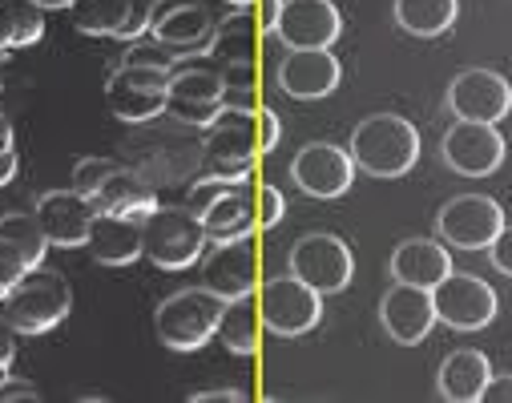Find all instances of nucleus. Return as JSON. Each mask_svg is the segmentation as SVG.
I'll return each instance as SVG.
<instances>
[{
	"mask_svg": "<svg viewBox=\"0 0 512 403\" xmlns=\"http://www.w3.org/2000/svg\"><path fill=\"white\" fill-rule=\"evenodd\" d=\"M488 258H492V266H496L500 275H508V279H512V226H508V222H504V230L492 238Z\"/></svg>",
	"mask_w": 512,
	"mask_h": 403,
	"instance_id": "37",
	"label": "nucleus"
},
{
	"mask_svg": "<svg viewBox=\"0 0 512 403\" xmlns=\"http://www.w3.org/2000/svg\"><path fill=\"white\" fill-rule=\"evenodd\" d=\"M432 307H436V319L448 323L452 331H480L496 319V291L476 275L448 271L432 287Z\"/></svg>",
	"mask_w": 512,
	"mask_h": 403,
	"instance_id": "13",
	"label": "nucleus"
},
{
	"mask_svg": "<svg viewBox=\"0 0 512 403\" xmlns=\"http://www.w3.org/2000/svg\"><path fill=\"white\" fill-rule=\"evenodd\" d=\"M226 105V77L210 65H174L170 73V97H166V117L206 129Z\"/></svg>",
	"mask_w": 512,
	"mask_h": 403,
	"instance_id": "10",
	"label": "nucleus"
},
{
	"mask_svg": "<svg viewBox=\"0 0 512 403\" xmlns=\"http://www.w3.org/2000/svg\"><path fill=\"white\" fill-rule=\"evenodd\" d=\"M0 323H5V319H0Z\"/></svg>",
	"mask_w": 512,
	"mask_h": 403,
	"instance_id": "50",
	"label": "nucleus"
},
{
	"mask_svg": "<svg viewBox=\"0 0 512 403\" xmlns=\"http://www.w3.org/2000/svg\"><path fill=\"white\" fill-rule=\"evenodd\" d=\"M480 399L484 403H512V375H492Z\"/></svg>",
	"mask_w": 512,
	"mask_h": 403,
	"instance_id": "42",
	"label": "nucleus"
},
{
	"mask_svg": "<svg viewBox=\"0 0 512 403\" xmlns=\"http://www.w3.org/2000/svg\"><path fill=\"white\" fill-rule=\"evenodd\" d=\"M436 230L456 250H488L492 238L504 230V210L488 194H460L440 206Z\"/></svg>",
	"mask_w": 512,
	"mask_h": 403,
	"instance_id": "12",
	"label": "nucleus"
},
{
	"mask_svg": "<svg viewBox=\"0 0 512 403\" xmlns=\"http://www.w3.org/2000/svg\"><path fill=\"white\" fill-rule=\"evenodd\" d=\"M259 327H263L259 295H238V299L222 303L214 339H218L226 351H234V355H254V347H259Z\"/></svg>",
	"mask_w": 512,
	"mask_h": 403,
	"instance_id": "28",
	"label": "nucleus"
},
{
	"mask_svg": "<svg viewBox=\"0 0 512 403\" xmlns=\"http://www.w3.org/2000/svg\"><path fill=\"white\" fill-rule=\"evenodd\" d=\"M460 21V0H396V25L412 37H440Z\"/></svg>",
	"mask_w": 512,
	"mask_h": 403,
	"instance_id": "29",
	"label": "nucleus"
},
{
	"mask_svg": "<svg viewBox=\"0 0 512 403\" xmlns=\"http://www.w3.org/2000/svg\"><path fill=\"white\" fill-rule=\"evenodd\" d=\"M0 242H9L29 266H41L45 262V250H49V238H45L37 214H29V210L0 214Z\"/></svg>",
	"mask_w": 512,
	"mask_h": 403,
	"instance_id": "32",
	"label": "nucleus"
},
{
	"mask_svg": "<svg viewBox=\"0 0 512 403\" xmlns=\"http://www.w3.org/2000/svg\"><path fill=\"white\" fill-rule=\"evenodd\" d=\"M37 222L49 238V246H61V250H73V246H85L89 242V226L97 218V206L89 202V194L81 190H49L37 198Z\"/></svg>",
	"mask_w": 512,
	"mask_h": 403,
	"instance_id": "21",
	"label": "nucleus"
},
{
	"mask_svg": "<svg viewBox=\"0 0 512 403\" xmlns=\"http://www.w3.org/2000/svg\"><path fill=\"white\" fill-rule=\"evenodd\" d=\"M259 315L263 327L279 339H299L319 327L323 319V295L307 287L299 275H279L259 287Z\"/></svg>",
	"mask_w": 512,
	"mask_h": 403,
	"instance_id": "8",
	"label": "nucleus"
},
{
	"mask_svg": "<svg viewBox=\"0 0 512 403\" xmlns=\"http://www.w3.org/2000/svg\"><path fill=\"white\" fill-rule=\"evenodd\" d=\"M166 97H170V73L166 69H154V65L121 61L105 77V105L125 125L158 121L166 113Z\"/></svg>",
	"mask_w": 512,
	"mask_h": 403,
	"instance_id": "7",
	"label": "nucleus"
},
{
	"mask_svg": "<svg viewBox=\"0 0 512 403\" xmlns=\"http://www.w3.org/2000/svg\"><path fill=\"white\" fill-rule=\"evenodd\" d=\"M0 150H13V121L0 113Z\"/></svg>",
	"mask_w": 512,
	"mask_h": 403,
	"instance_id": "45",
	"label": "nucleus"
},
{
	"mask_svg": "<svg viewBox=\"0 0 512 403\" xmlns=\"http://www.w3.org/2000/svg\"><path fill=\"white\" fill-rule=\"evenodd\" d=\"M210 238L190 206H162L142 222V258H150L158 271H186L206 254Z\"/></svg>",
	"mask_w": 512,
	"mask_h": 403,
	"instance_id": "5",
	"label": "nucleus"
},
{
	"mask_svg": "<svg viewBox=\"0 0 512 403\" xmlns=\"http://www.w3.org/2000/svg\"><path fill=\"white\" fill-rule=\"evenodd\" d=\"M214 250L202 254V287L218 295L222 303L238 295H254L259 287V258H254L250 238H230V242H210Z\"/></svg>",
	"mask_w": 512,
	"mask_h": 403,
	"instance_id": "16",
	"label": "nucleus"
},
{
	"mask_svg": "<svg viewBox=\"0 0 512 403\" xmlns=\"http://www.w3.org/2000/svg\"><path fill=\"white\" fill-rule=\"evenodd\" d=\"M347 150L371 178H404L420 162V129L400 113H371L351 129Z\"/></svg>",
	"mask_w": 512,
	"mask_h": 403,
	"instance_id": "2",
	"label": "nucleus"
},
{
	"mask_svg": "<svg viewBox=\"0 0 512 403\" xmlns=\"http://www.w3.org/2000/svg\"><path fill=\"white\" fill-rule=\"evenodd\" d=\"M0 89H5V85H0Z\"/></svg>",
	"mask_w": 512,
	"mask_h": 403,
	"instance_id": "51",
	"label": "nucleus"
},
{
	"mask_svg": "<svg viewBox=\"0 0 512 403\" xmlns=\"http://www.w3.org/2000/svg\"><path fill=\"white\" fill-rule=\"evenodd\" d=\"M259 154V109L222 105V113L206 125L202 138V174H218L230 182H246Z\"/></svg>",
	"mask_w": 512,
	"mask_h": 403,
	"instance_id": "4",
	"label": "nucleus"
},
{
	"mask_svg": "<svg viewBox=\"0 0 512 403\" xmlns=\"http://www.w3.org/2000/svg\"><path fill=\"white\" fill-rule=\"evenodd\" d=\"M73 311V287L45 266H29L21 283L0 299V319H5L17 335H45L61 327Z\"/></svg>",
	"mask_w": 512,
	"mask_h": 403,
	"instance_id": "3",
	"label": "nucleus"
},
{
	"mask_svg": "<svg viewBox=\"0 0 512 403\" xmlns=\"http://www.w3.org/2000/svg\"><path fill=\"white\" fill-rule=\"evenodd\" d=\"M17 166H21V162H17L13 150H0V186H9V182L17 178Z\"/></svg>",
	"mask_w": 512,
	"mask_h": 403,
	"instance_id": "44",
	"label": "nucleus"
},
{
	"mask_svg": "<svg viewBox=\"0 0 512 403\" xmlns=\"http://www.w3.org/2000/svg\"><path fill=\"white\" fill-rule=\"evenodd\" d=\"M279 133H283L279 113L275 109H259V154H271L279 146Z\"/></svg>",
	"mask_w": 512,
	"mask_h": 403,
	"instance_id": "38",
	"label": "nucleus"
},
{
	"mask_svg": "<svg viewBox=\"0 0 512 403\" xmlns=\"http://www.w3.org/2000/svg\"><path fill=\"white\" fill-rule=\"evenodd\" d=\"M13 399H41V391L17 375H9L5 383H0V403H13Z\"/></svg>",
	"mask_w": 512,
	"mask_h": 403,
	"instance_id": "40",
	"label": "nucleus"
},
{
	"mask_svg": "<svg viewBox=\"0 0 512 403\" xmlns=\"http://www.w3.org/2000/svg\"><path fill=\"white\" fill-rule=\"evenodd\" d=\"M379 323L392 335V343L400 347H416L432 335L436 307H432V291L428 287H412V283H396L388 287V295L379 299Z\"/></svg>",
	"mask_w": 512,
	"mask_h": 403,
	"instance_id": "19",
	"label": "nucleus"
},
{
	"mask_svg": "<svg viewBox=\"0 0 512 403\" xmlns=\"http://www.w3.org/2000/svg\"><path fill=\"white\" fill-rule=\"evenodd\" d=\"M254 5H259V17H254V29H259V37L275 33V25H279V9H283V0H254Z\"/></svg>",
	"mask_w": 512,
	"mask_h": 403,
	"instance_id": "39",
	"label": "nucleus"
},
{
	"mask_svg": "<svg viewBox=\"0 0 512 403\" xmlns=\"http://www.w3.org/2000/svg\"><path fill=\"white\" fill-rule=\"evenodd\" d=\"M121 61H134V65H154V69H166V73H174V65L182 61L174 49H166V45H134L130 53H125Z\"/></svg>",
	"mask_w": 512,
	"mask_h": 403,
	"instance_id": "34",
	"label": "nucleus"
},
{
	"mask_svg": "<svg viewBox=\"0 0 512 403\" xmlns=\"http://www.w3.org/2000/svg\"><path fill=\"white\" fill-rule=\"evenodd\" d=\"M166 125L146 121V133L125 142V166L150 178L154 186H178L202 174V142L190 133V125L162 113Z\"/></svg>",
	"mask_w": 512,
	"mask_h": 403,
	"instance_id": "1",
	"label": "nucleus"
},
{
	"mask_svg": "<svg viewBox=\"0 0 512 403\" xmlns=\"http://www.w3.org/2000/svg\"><path fill=\"white\" fill-rule=\"evenodd\" d=\"M89 202L97 206V214H125V218L146 222V218L158 210V186L121 162V170H113V174L89 194Z\"/></svg>",
	"mask_w": 512,
	"mask_h": 403,
	"instance_id": "24",
	"label": "nucleus"
},
{
	"mask_svg": "<svg viewBox=\"0 0 512 403\" xmlns=\"http://www.w3.org/2000/svg\"><path fill=\"white\" fill-rule=\"evenodd\" d=\"M85 246L101 266H130L142 258V222L125 214H97Z\"/></svg>",
	"mask_w": 512,
	"mask_h": 403,
	"instance_id": "26",
	"label": "nucleus"
},
{
	"mask_svg": "<svg viewBox=\"0 0 512 403\" xmlns=\"http://www.w3.org/2000/svg\"><path fill=\"white\" fill-rule=\"evenodd\" d=\"M25 271H29V262H25L9 242H0V299H5V295L21 283Z\"/></svg>",
	"mask_w": 512,
	"mask_h": 403,
	"instance_id": "35",
	"label": "nucleus"
},
{
	"mask_svg": "<svg viewBox=\"0 0 512 403\" xmlns=\"http://www.w3.org/2000/svg\"><path fill=\"white\" fill-rule=\"evenodd\" d=\"M343 33V17L331 0H283L275 37L287 49H331Z\"/></svg>",
	"mask_w": 512,
	"mask_h": 403,
	"instance_id": "20",
	"label": "nucleus"
},
{
	"mask_svg": "<svg viewBox=\"0 0 512 403\" xmlns=\"http://www.w3.org/2000/svg\"><path fill=\"white\" fill-rule=\"evenodd\" d=\"M283 214H287L283 194H279L275 186H259V226H263V230H275V226L283 222Z\"/></svg>",
	"mask_w": 512,
	"mask_h": 403,
	"instance_id": "36",
	"label": "nucleus"
},
{
	"mask_svg": "<svg viewBox=\"0 0 512 403\" xmlns=\"http://www.w3.org/2000/svg\"><path fill=\"white\" fill-rule=\"evenodd\" d=\"M5 61H9V57H5V53H0V65H5Z\"/></svg>",
	"mask_w": 512,
	"mask_h": 403,
	"instance_id": "49",
	"label": "nucleus"
},
{
	"mask_svg": "<svg viewBox=\"0 0 512 403\" xmlns=\"http://www.w3.org/2000/svg\"><path fill=\"white\" fill-rule=\"evenodd\" d=\"M339 77H343V69L335 61V53H327V49H287L283 61L275 65V85L299 101H319V97L335 93Z\"/></svg>",
	"mask_w": 512,
	"mask_h": 403,
	"instance_id": "22",
	"label": "nucleus"
},
{
	"mask_svg": "<svg viewBox=\"0 0 512 403\" xmlns=\"http://www.w3.org/2000/svg\"><path fill=\"white\" fill-rule=\"evenodd\" d=\"M45 37V9L33 0H0V53L29 49Z\"/></svg>",
	"mask_w": 512,
	"mask_h": 403,
	"instance_id": "30",
	"label": "nucleus"
},
{
	"mask_svg": "<svg viewBox=\"0 0 512 403\" xmlns=\"http://www.w3.org/2000/svg\"><path fill=\"white\" fill-rule=\"evenodd\" d=\"M226 5H230V9H250L254 0H226Z\"/></svg>",
	"mask_w": 512,
	"mask_h": 403,
	"instance_id": "47",
	"label": "nucleus"
},
{
	"mask_svg": "<svg viewBox=\"0 0 512 403\" xmlns=\"http://www.w3.org/2000/svg\"><path fill=\"white\" fill-rule=\"evenodd\" d=\"M488 379H492V363H488L484 351H472V347L468 351H452L440 363V375H436L440 395L452 399V403H480Z\"/></svg>",
	"mask_w": 512,
	"mask_h": 403,
	"instance_id": "27",
	"label": "nucleus"
},
{
	"mask_svg": "<svg viewBox=\"0 0 512 403\" xmlns=\"http://www.w3.org/2000/svg\"><path fill=\"white\" fill-rule=\"evenodd\" d=\"M448 271H452L448 242H436V238H404L392 254V279L396 283H412V287L432 291Z\"/></svg>",
	"mask_w": 512,
	"mask_h": 403,
	"instance_id": "25",
	"label": "nucleus"
},
{
	"mask_svg": "<svg viewBox=\"0 0 512 403\" xmlns=\"http://www.w3.org/2000/svg\"><path fill=\"white\" fill-rule=\"evenodd\" d=\"M218 33V21L210 17V9L202 0H154L150 13V37L166 49H174L182 61L210 53Z\"/></svg>",
	"mask_w": 512,
	"mask_h": 403,
	"instance_id": "11",
	"label": "nucleus"
},
{
	"mask_svg": "<svg viewBox=\"0 0 512 403\" xmlns=\"http://www.w3.org/2000/svg\"><path fill=\"white\" fill-rule=\"evenodd\" d=\"M13 327L9 323H0V367H9L13 363V355H17V343H13Z\"/></svg>",
	"mask_w": 512,
	"mask_h": 403,
	"instance_id": "43",
	"label": "nucleus"
},
{
	"mask_svg": "<svg viewBox=\"0 0 512 403\" xmlns=\"http://www.w3.org/2000/svg\"><path fill=\"white\" fill-rule=\"evenodd\" d=\"M291 178L307 198H339L355 182V158L331 142H307L291 162Z\"/></svg>",
	"mask_w": 512,
	"mask_h": 403,
	"instance_id": "17",
	"label": "nucleus"
},
{
	"mask_svg": "<svg viewBox=\"0 0 512 403\" xmlns=\"http://www.w3.org/2000/svg\"><path fill=\"white\" fill-rule=\"evenodd\" d=\"M9 379V367H0V383H5Z\"/></svg>",
	"mask_w": 512,
	"mask_h": 403,
	"instance_id": "48",
	"label": "nucleus"
},
{
	"mask_svg": "<svg viewBox=\"0 0 512 403\" xmlns=\"http://www.w3.org/2000/svg\"><path fill=\"white\" fill-rule=\"evenodd\" d=\"M33 5H41V9H69L73 0H33Z\"/></svg>",
	"mask_w": 512,
	"mask_h": 403,
	"instance_id": "46",
	"label": "nucleus"
},
{
	"mask_svg": "<svg viewBox=\"0 0 512 403\" xmlns=\"http://www.w3.org/2000/svg\"><path fill=\"white\" fill-rule=\"evenodd\" d=\"M448 105L464 121H504L512 113V85L496 69H464L448 85Z\"/></svg>",
	"mask_w": 512,
	"mask_h": 403,
	"instance_id": "18",
	"label": "nucleus"
},
{
	"mask_svg": "<svg viewBox=\"0 0 512 403\" xmlns=\"http://www.w3.org/2000/svg\"><path fill=\"white\" fill-rule=\"evenodd\" d=\"M259 29H254V17H246V9H234V17L226 25H218L210 53L222 61V69L230 65H254V45H259Z\"/></svg>",
	"mask_w": 512,
	"mask_h": 403,
	"instance_id": "31",
	"label": "nucleus"
},
{
	"mask_svg": "<svg viewBox=\"0 0 512 403\" xmlns=\"http://www.w3.org/2000/svg\"><path fill=\"white\" fill-rule=\"evenodd\" d=\"M291 275H299L319 295H339L355 279V254L339 234L315 230L291 246Z\"/></svg>",
	"mask_w": 512,
	"mask_h": 403,
	"instance_id": "9",
	"label": "nucleus"
},
{
	"mask_svg": "<svg viewBox=\"0 0 512 403\" xmlns=\"http://www.w3.org/2000/svg\"><path fill=\"white\" fill-rule=\"evenodd\" d=\"M242 399H246V391H238V387H214V391L190 395V403H242Z\"/></svg>",
	"mask_w": 512,
	"mask_h": 403,
	"instance_id": "41",
	"label": "nucleus"
},
{
	"mask_svg": "<svg viewBox=\"0 0 512 403\" xmlns=\"http://www.w3.org/2000/svg\"><path fill=\"white\" fill-rule=\"evenodd\" d=\"M77 33L85 37H113V41H138L150 33L154 0H73L69 5Z\"/></svg>",
	"mask_w": 512,
	"mask_h": 403,
	"instance_id": "15",
	"label": "nucleus"
},
{
	"mask_svg": "<svg viewBox=\"0 0 512 403\" xmlns=\"http://www.w3.org/2000/svg\"><path fill=\"white\" fill-rule=\"evenodd\" d=\"M198 218H202L210 242L250 238L254 230H259V186H250V178L226 186L214 202H206L198 210Z\"/></svg>",
	"mask_w": 512,
	"mask_h": 403,
	"instance_id": "23",
	"label": "nucleus"
},
{
	"mask_svg": "<svg viewBox=\"0 0 512 403\" xmlns=\"http://www.w3.org/2000/svg\"><path fill=\"white\" fill-rule=\"evenodd\" d=\"M218 315H222L218 295H210L206 287H186L158 303L154 331L170 351H202L218 331Z\"/></svg>",
	"mask_w": 512,
	"mask_h": 403,
	"instance_id": "6",
	"label": "nucleus"
},
{
	"mask_svg": "<svg viewBox=\"0 0 512 403\" xmlns=\"http://www.w3.org/2000/svg\"><path fill=\"white\" fill-rule=\"evenodd\" d=\"M113 170H121V162L117 158H81L77 166H73V190H81V194H93Z\"/></svg>",
	"mask_w": 512,
	"mask_h": 403,
	"instance_id": "33",
	"label": "nucleus"
},
{
	"mask_svg": "<svg viewBox=\"0 0 512 403\" xmlns=\"http://www.w3.org/2000/svg\"><path fill=\"white\" fill-rule=\"evenodd\" d=\"M440 154L460 178H488L504 162V138H500V129L492 121H464L460 117L444 133Z\"/></svg>",
	"mask_w": 512,
	"mask_h": 403,
	"instance_id": "14",
	"label": "nucleus"
}]
</instances>
